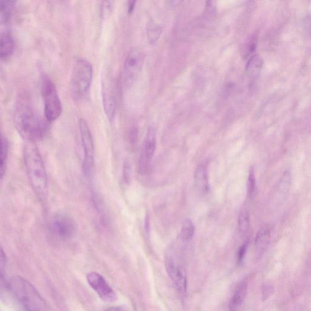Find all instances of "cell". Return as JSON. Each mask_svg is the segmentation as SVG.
Here are the masks:
<instances>
[{
    "label": "cell",
    "instance_id": "9",
    "mask_svg": "<svg viewBox=\"0 0 311 311\" xmlns=\"http://www.w3.org/2000/svg\"><path fill=\"white\" fill-rule=\"evenodd\" d=\"M156 149V132L153 127L148 128L138 161V172L140 175L147 172Z\"/></svg>",
    "mask_w": 311,
    "mask_h": 311
},
{
    "label": "cell",
    "instance_id": "8",
    "mask_svg": "<svg viewBox=\"0 0 311 311\" xmlns=\"http://www.w3.org/2000/svg\"><path fill=\"white\" fill-rule=\"evenodd\" d=\"M144 54L139 49H132L127 54L123 71L124 85L128 87L133 83L135 78L144 64Z\"/></svg>",
    "mask_w": 311,
    "mask_h": 311
},
{
    "label": "cell",
    "instance_id": "11",
    "mask_svg": "<svg viewBox=\"0 0 311 311\" xmlns=\"http://www.w3.org/2000/svg\"><path fill=\"white\" fill-rule=\"evenodd\" d=\"M166 269L170 278L181 294H185L187 291V278L182 268L174 263L171 259H167L166 263Z\"/></svg>",
    "mask_w": 311,
    "mask_h": 311
},
{
    "label": "cell",
    "instance_id": "6",
    "mask_svg": "<svg viewBox=\"0 0 311 311\" xmlns=\"http://www.w3.org/2000/svg\"><path fill=\"white\" fill-rule=\"evenodd\" d=\"M78 127L83 149L84 159L83 169L85 174L89 176L91 174L94 164V145L90 127L86 121L80 118L78 121Z\"/></svg>",
    "mask_w": 311,
    "mask_h": 311
},
{
    "label": "cell",
    "instance_id": "16",
    "mask_svg": "<svg viewBox=\"0 0 311 311\" xmlns=\"http://www.w3.org/2000/svg\"><path fill=\"white\" fill-rule=\"evenodd\" d=\"M270 239V231L267 227L259 230L255 238V249L257 256H261L266 250Z\"/></svg>",
    "mask_w": 311,
    "mask_h": 311
},
{
    "label": "cell",
    "instance_id": "19",
    "mask_svg": "<svg viewBox=\"0 0 311 311\" xmlns=\"http://www.w3.org/2000/svg\"><path fill=\"white\" fill-rule=\"evenodd\" d=\"M1 167H0V175L1 179L4 178L6 174L8 155H9V142L7 138L1 135Z\"/></svg>",
    "mask_w": 311,
    "mask_h": 311
},
{
    "label": "cell",
    "instance_id": "5",
    "mask_svg": "<svg viewBox=\"0 0 311 311\" xmlns=\"http://www.w3.org/2000/svg\"><path fill=\"white\" fill-rule=\"evenodd\" d=\"M41 91L44 102L45 118L51 123L60 117L63 110L62 102L55 84L48 76L42 78Z\"/></svg>",
    "mask_w": 311,
    "mask_h": 311
},
{
    "label": "cell",
    "instance_id": "13",
    "mask_svg": "<svg viewBox=\"0 0 311 311\" xmlns=\"http://www.w3.org/2000/svg\"><path fill=\"white\" fill-rule=\"evenodd\" d=\"M15 49V42L11 32L2 31L0 36V57L2 61H7L12 56Z\"/></svg>",
    "mask_w": 311,
    "mask_h": 311
},
{
    "label": "cell",
    "instance_id": "1",
    "mask_svg": "<svg viewBox=\"0 0 311 311\" xmlns=\"http://www.w3.org/2000/svg\"><path fill=\"white\" fill-rule=\"evenodd\" d=\"M14 120L18 131L28 141L35 142L42 139L48 131L49 122L28 99H22L18 102Z\"/></svg>",
    "mask_w": 311,
    "mask_h": 311
},
{
    "label": "cell",
    "instance_id": "28",
    "mask_svg": "<svg viewBox=\"0 0 311 311\" xmlns=\"http://www.w3.org/2000/svg\"><path fill=\"white\" fill-rule=\"evenodd\" d=\"M135 4H136V1H129L128 2V13H131L132 11H133L135 7Z\"/></svg>",
    "mask_w": 311,
    "mask_h": 311
},
{
    "label": "cell",
    "instance_id": "21",
    "mask_svg": "<svg viewBox=\"0 0 311 311\" xmlns=\"http://www.w3.org/2000/svg\"><path fill=\"white\" fill-rule=\"evenodd\" d=\"M250 226L249 214L247 210L243 209L241 210L239 214L238 226L240 233L242 235H245L248 233Z\"/></svg>",
    "mask_w": 311,
    "mask_h": 311
},
{
    "label": "cell",
    "instance_id": "4",
    "mask_svg": "<svg viewBox=\"0 0 311 311\" xmlns=\"http://www.w3.org/2000/svg\"><path fill=\"white\" fill-rule=\"evenodd\" d=\"M93 74V66L87 59L78 58L75 61L69 83L73 98L79 100L87 94L91 85Z\"/></svg>",
    "mask_w": 311,
    "mask_h": 311
},
{
    "label": "cell",
    "instance_id": "15",
    "mask_svg": "<svg viewBox=\"0 0 311 311\" xmlns=\"http://www.w3.org/2000/svg\"><path fill=\"white\" fill-rule=\"evenodd\" d=\"M194 181L200 191L207 193L209 191L210 186L208 178L207 169L204 164L199 165L194 173Z\"/></svg>",
    "mask_w": 311,
    "mask_h": 311
},
{
    "label": "cell",
    "instance_id": "29",
    "mask_svg": "<svg viewBox=\"0 0 311 311\" xmlns=\"http://www.w3.org/2000/svg\"><path fill=\"white\" fill-rule=\"evenodd\" d=\"M105 311H125L123 310V308L121 307H112L108 308V309Z\"/></svg>",
    "mask_w": 311,
    "mask_h": 311
},
{
    "label": "cell",
    "instance_id": "10",
    "mask_svg": "<svg viewBox=\"0 0 311 311\" xmlns=\"http://www.w3.org/2000/svg\"><path fill=\"white\" fill-rule=\"evenodd\" d=\"M86 280L89 285L98 294L103 301L107 303L115 301L116 295L115 291L99 273L96 272L89 273L86 275Z\"/></svg>",
    "mask_w": 311,
    "mask_h": 311
},
{
    "label": "cell",
    "instance_id": "30",
    "mask_svg": "<svg viewBox=\"0 0 311 311\" xmlns=\"http://www.w3.org/2000/svg\"><path fill=\"white\" fill-rule=\"evenodd\" d=\"M308 29H309L311 34V17L310 18L309 20H308Z\"/></svg>",
    "mask_w": 311,
    "mask_h": 311
},
{
    "label": "cell",
    "instance_id": "3",
    "mask_svg": "<svg viewBox=\"0 0 311 311\" xmlns=\"http://www.w3.org/2000/svg\"><path fill=\"white\" fill-rule=\"evenodd\" d=\"M10 292L25 311H47V305L40 293L29 281L19 276L10 280Z\"/></svg>",
    "mask_w": 311,
    "mask_h": 311
},
{
    "label": "cell",
    "instance_id": "18",
    "mask_svg": "<svg viewBox=\"0 0 311 311\" xmlns=\"http://www.w3.org/2000/svg\"><path fill=\"white\" fill-rule=\"evenodd\" d=\"M263 66V61L260 56L255 55L251 57L246 66V71L250 77L256 78L258 76Z\"/></svg>",
    "mask_w": 311,
    "mask_h": 311
},
{
    "label": "cell",
    "instance_id": "17",
    "mask_svg": "<svg viewBox=\"0 0 311 311\" xmlns=\"http://www.w3.org/2000/svg\"><path fill=\"white\" fill-rule=\"evenodd\" d=\"M15 1L12 0H1L0 1V22L4 24L11 20Z\"/></svg>",
    "mask_w": 311,
    "mask_h": 311
},
{
    "label": "cell",
    "instance_id": "27",
    "mask_svg": "<svg viewBox=\"0 0 311 311\" xmlns=\"http://www.w3.org/2000/svg\"><path fill=\"white\" fill-rule=\"evenodd\" d=\"M145 231L146 233L149 234L150 231V219L148 215H146L145 218Z\"/></svg>",
    "mask_w": 311,
    "mask_h": 311
},
{
    "label": "cell",
    "instance_id": "26",
    "mask_svg": "<svg viewBox=\"0 0 311 311\" xmlns=\"http://www.w3.org/2000/svg\"><path fill=\"white\" fill-rule=\"evenodd\" d=\"M248 247V243H245L240 248L239 252H238V261H239V263L244 259L246 251H247Z\"/></svg>",
    "mask_w": 311,
    "mask_h": 311
},
{
    "label": "cell",
    "instance_id": "23",
    "mask_svg": "<svg viewBox=\"0 0 311 311\" xmlns=\"http://www.w3.org/2000/svg\"><path fill=\"white\" fill-rule=\"evenodd\" d=\"M291 176L290 172L286 171L284 173L278 185V191L282 194L288 193L291 185Z\"/></svg>",
    "mask_w": 311,
    "mask_h": 311
},
{
    "label": "cell",
    "instance_id": "12",
    "mask_svg": "<svg viewBox=\"0 0 311 311\" xmlns=\"http://www.w3.org/2000/svg\"><path fill=\"white\" fill-rule=\"evenodd\" d=\"M103 106L105 115L110 122H113L116 116V102L113 92L108 85L104 84L102 90Z\"/></svg>",
    "mask_w": 311,
    "mask_h": 311
},
{
    "label": "cell",
    "instance_id": "14",
    "mask_svg": "<svg viewBox=\"0 0 311 311\" xmlns=\"http://www.w3.org/2000/svg\"><path fill=\"white\" fill-rule=\"evenodd\" d=\"M248 283L243 281L237 286L229 304L230 311H239L245 302L248 293Z\"/></svg>",
    "mask_w": 311,
    "mask_h": 311
},
{
    "label": "cell",
    "instance_id": "24",
    "mask_svg": "<svg viewBox=\"0 0 311 311\" xmlns=\"http://www.w3.org/2000/svg\"><path fill=\"white\" fill-rule=\"evenodd\" d=\"M248 196L250 198L253 197L255 194L256 190V178L255 172L253 169L251 168L250 170L249 174L248 180Z\"/></svg>",
    "mask_w": 311,
    "mask_h": 311
},
{
    "label": "cell",
    "instance_id": "2",
    "mask_svg": "<svg viewBox=\"0 0 311 311\" xmlns=\"http://www.w3.org/2000/svg\"><path fill=\"white\" fill-rule=\"evenodd\" d=\"M24 161L29 183L35 193L44 198L48 191V179L44 162L35 142L28 141L24 148Z\"/></svg>",
    "mask_w": 311,
    "mask_h": 311
},
{
    "label": "cell",
    "instance_id": "7",
    "mask_svg": "<svg viewBox=\"0 0 311 311\" xmlns=\"http://www.w3.org/2000/svg\"><path fill=\"white\" fill-rule=\"evenodd\" d=\"M50 228L51 234L61 240L72 239L77 231L74 219L65 213L54 215L51 219Z\"/></svg>",
    "mask_w": 311,
    "mask_h": 311
},
{
    "label": "cell",
    "instance_id": "22",
    "mask_svg": "<svg viewBox=\"0 0 311 311\" xmlns=\"http://www.w3.org/2000/svg\"><path fill=\"white\" fill-rule=\"evenodd\" d=\"M161 28L156 24L150 22L148 24L147 33L148 40L151 45H154L158 41L161 34Z\"/></svg>",
    "mask_w": 311,
    "mask_h": 311
},
{
    "label": "cell",
    "instance_id": "20",
    "mask_svg": "<svg viewBox=\"0 0 311 311\" xmlns=\"http://www.w3.org/2000/svg\"><path fill=\"white\" fill-rule=\"evenodd\" d=\"M194 232H195V227L190 219L187 218L184 220L180 232L181 239L184 242H188L193 239Z\"/></svg>",
    "mask_w": 311,
    "mask_h": 311
},
{
    "label": "cell",
    "instance_id": "25",
    "mask_svg": "<svg viewBox=\"0 0 311 311\" xmlns=\"http://www.w3.org/2000/svg\"><path fill=\"white\" fill-rule=\"evenodd\" d=\"M123 178L126 184H129L131 182V166L130 162L126 160L124 162L123 166Z\"/></svg>",
    "mask_w": 311,
    "mask_h": 311
}]
</instances>
